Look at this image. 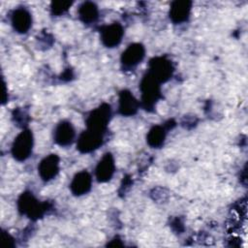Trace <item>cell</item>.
I'll return each instance as SVG.
<instances>
[{"label":"cell","mask_w":248,"mask_h":248,"mask_svg":"<svg viewBox=\"0 0 248 248\" xmlns=\"http://www.w3.org/2000/svg\"><path fill=\"white\" fill-rule=\"evenodd\" d=\"M143 53H144V50L140 45L139 44L131 45L123 52L122 61L126 66H135L142 59Z\"/></svg>","instance_id":"277c9868"},{"label":"cell","mask_w":248,"mask_h":248,"mask_svg":"<svg viewBox=\"0 0 248 248\" xmlns=\"http://www.w3.org/2000/svg\"><path fill=\"white\" fill-rule=\"evenodd\" d=\"M108 116L109 107L108 106H102L93 111L88 119V124L91 127V130H102L106 126V123L108 120Z\"/></svg>","instance_id":"7a4b0ae2"},{"label":"cell","mask_w":248,"mask_h":248,"mask_svg":"<svg viewBox=\"0 0 248 248\" xmlns=\"http://www.w3.org/2000/svg\"><path fill=\"white\" fill-rule=\"evenodd\" d=\"M151 67L153 71V78L157 80H165L169 78L171 74V67L169 61H166L163 58L154 59L151 62Z\"/></svg>","instance_id":"8992f818"},{"label":"cell","mask_w":248,"mask_h":248,"mask_svg":"<svg viewBox=\"0 0 248 248\" xmlns=\"http://www.w3.org/2000/svg\"><path fill=\"white\" fill-rule=\"evenodd\" d=\"M39 171L43 179H51L58 171V158L55 155L45 158L40 164Z\"/></svg>","instance_id":"3957f363"},{"label":"cell","mask_w":248,"mask_h":248,"mask_svg":"<svg viewBox=\"0 0 248 248\" xmlns=\"http://www.w3.org/2000/svg\"><path fill=\"white\" fill-rule=\"evenodd\" d=\"M90 183H91L90 175L86 171H82L78 173L75 176L71 184V189L74 194L82 195L89 190Z\"/></svg>","instance_id":"30bf717a"},{"label":"cell","mask_w":248,"mask_h":248,"mask_svg":"<svg viewBox=\"0 0 248 248\" xmlns=\"http://www.w3.org/2000/svg\"><path fill=\"white\" fill-rule=\"evenodd\" d=\"M164 131L160 127H154L148 134L147 140L152 146H159L164 140Z\"/></svg>","instance_id":"5bb4252c"},{"label":"cell","mask_w":248,"mask_h":248,"mask_svg":"<svg viewBox=\"0 0 248 248\" xmlns=\"http://www.w3.org/2000/svg\"><path fill=\"white\" fill-rule=\"evenodd\" d=\"M32 149V135L29 131L22 132L16 139L13 145V154L18 160L26 159Z\"/></svg>","instance_id":"6da1fadb"},{"label":"cell","mask_w":248,"mask_h":248,"mask_svg":"<svg viewBox=\"0 0 248 248\" xmlns=\"http://www.w3.org/2000/svg\"><path fill=\"white\" fill-rule=\"evenodd\" d=\"M113 161L112 157L110 154H106L103 159L100 161L97 170H96V175L99 181H107L108 180L112 173H113Z\"/></svg>","instance_id":"5b68a950"},{"label":"cell","mask_w":248,"mask_h":248,"mask_svg":"<svg viewBox=\"0 0 248 248\" xmlns=\"http://www.w3.org/2000/svg\"><path fill=\"white\" fill-rule=\"evenodd\" d=\"M13 25L15 29H16L18 32H26L31 24V17L27 11L23 9H18L15 11L12 18Z\"/></svg>","instance_id":"ba28073f"},{"label":"cell","mask_w":248,"mask_h":248,"mask_svg":"<svg viewBox=\"0 0 248 248\" xmlns=\"http://www.w3.org/2000/svg\"><path fill=\"white\" fill-rule=\"evenodd\" d=\"M137 109V102L129 92H123L120 98V110L123 114H132Z\"/></svg>","instance_id":"4fadbf2b"},{"label":"cell","mask_w":248,"mask_h":248,"mask_svg":"<svg viewBox=\"0 0 248 248\" xmlns=\"http://www.w3.org/2000/svg\"><path fill=\"white\" fill-rule=\"evenodd\" d=\"M102 138L98 134V132L88 131L84 133L78 141V148L82 151H89L96 148L101 143Z\"/></svg>","instance_id":"9c48e42d"},{"label":"cell","mask_w":248,"mask_h":248,"mask_svg":"<svg viewBox=\"0 0 248 248\" xmlns=\"http://www.w3.org/2000/svg\"><path fill=\"white\" fill-rule=\"evenodd\" d=\"M74 134L75 133L72 125L67 122H62L56 128L55 140L61 145H66L72 141Z\"/></svg>","instance_id":"8fae6325"},{"label":"cell","mask_w":248,"mask_h":248,"mask_svg":"<svg viewBox=\"0 0 248 248\" xmlns=\"http://www.w3.org/2000/svg\"><path fill=\"white\" fill-rule=\"evenodd\" d=\"M79 14L81 18L84 21H92L95 19V17L97 16V11L96 8L94 7V5L90 4V3H86L84 4L81 9L79 10Z\"/></svg>","instance_id":"9a60e30c"},{"label":"cell","mask_w":248,"mask_h":248,"mask_svg":"<svg viewBox=\"0 0 248 248\" xmlns=\"http://www.w3.org/2000/svg\"><path fill=\"white\" fill-rule=\"evenodd\" d=\"M122 36V29L118 24H112L107 26L102 33V40L108 46H113L117 45Z\"/></svg>","instance_id":"52a82bcc"},{"label":"cell","mask_w":248,"mask_h":248,"mask_svg":"<svg viewBox=\"0 0 248 248\" xmlns=\"http://www.w3.org/2000/svg\"><path fill=\"white\" fill-rule=\"evenodd\" d=\"M190 11L188 2H175L170 10V17L175 22L183 21L187 18Z\"/></svg>","instance_id":"7c38bea8"}]
</instances>
